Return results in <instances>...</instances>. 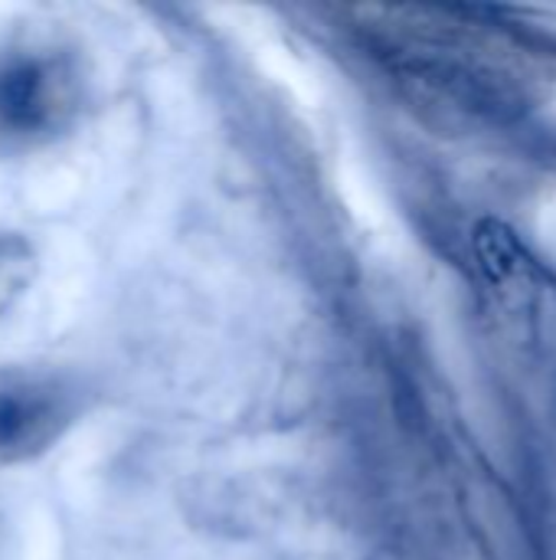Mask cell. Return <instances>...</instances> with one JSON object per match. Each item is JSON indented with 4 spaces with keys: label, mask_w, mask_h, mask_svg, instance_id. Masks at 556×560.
Wrapping results in <instances>:
<instances>
[{
    "label": "cell",
    "mask_w": 556,
    "mask_h": 560,
    "mask_svg": "<svg viewBox=\"0 0 556 560\" xmlns=\"http://www.w3.org/2000/svg\"><path fill=\"white\" fill-rule=\"evenodd\" d=\"M82 62L56 36H20L0 49V144L13 151L56 141L79 115Z\"/></svg>",
    "instance_id": "1"
},
{
    "label": "cell",
    "mask_w": 556,
    "mask_h": 560,
    "mask_svg": "<svg viewBox=\"0 0 556 560\" xmlns=\"http://www.w3.org/2000/svg\"><path fill=\"white\" fill-rule=\"evenodd\" d=\"M79 387L49 368H0V466H20L62 440L79 417Z\"/></svg>",
    "instance_id": "2"
},
{
    "label": "cell",
    "mask_w": 556,
    "mask_h": 560,
    "mask_svg": "<svg viewBox=\"0 0 556 560\" xmlns=\"http://www.w3.org/2000/svg\"><path fill=\"white\" fill-rule=\"evenodd\" d=\"M36 253L16 233H0V312H7L33 282Z\"/></svg>",
    "instance_id": "3"
}]
</instances>
